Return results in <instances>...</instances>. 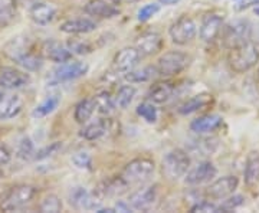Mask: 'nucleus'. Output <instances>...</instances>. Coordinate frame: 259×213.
I'll list each match as a JSON object with an SVG mask.
<instances>
[{"label":"nucleus","instance_id":"1","mask_svg":"<svg viewBox=\"0 0 259 213\" xmlns=\"http://www.w3.org/2000/svg\"><path fill=\"white\" fill-rule=\"evenodd\" d=\"M228 65L235 74H245L259 62V51L250 40L229 49Z\"/></svg>","mask_w":259,"mask_h":213},{"label":"nucleus","instance_id":"2","mask_svg":"<svg viewBox=\"0 0 259 213\" xmlns=\"http://www.w3.org/2000/svg\"><path fill=\"white\" fill-rule=\"evenodd\" d=\"M156 163L150 157H137L130 160L120 173L121 179L131 187L144 185L154 175Z\"/></svg>","mask_w":259,"mask_h":213},{"label":"nucleus","instance_id":"3","mask_svg":"<svg viewBox=\"0 0 259 213\" xmlns=\"http://www.w3.org/2000/svg\"><path fill=\"white\" fill-rule=\"evenodd\" d=\"M5 52L10 59H13L19 66H22L25 71L29 72H36L44 65V59L40 54L32 52L30 48L25 44V40L13 37V40H10L6 45Z\"/></svg>","mask_w":259,"mask_h":213},{"label":"nucleus","instance_id":"4","mask_svg":"<svg viewBox=\"0 0 259 213\" xmlns=\"http://www.w3.org/2000/svg\"><path fill=\"white\" fill-rule=\"evenodd\" d=\"M39 193L37 187L32 185H16L10 187L0 200V209L5 212H18L35 200Z\"/></svg>","mask_w":259,"mask_h":213},{"label":"nucleus","instance_id":"5","mask_svg":"<svg viewBox=\"0 0 259 213\" xmlns=\"http://www.w3.org/2000/svg\"><path fill=\"white\" fill-rule=\"evenodd\" d=\"M190 163L192 160L186 150L173 148L167 153L161 161V173L168 180L177 182L179 179L186 176V173L190 168Z\"/></svg>","mask_w":259,"mask_h":213},{"label":"nucleus","instance_id":"6","mask_svg":"<svg viewBox=\"0 0 259 213\" xmlns=\"http://www.w3.org/2000/svg\"><path fill=\"white\" fill-rule=\"evenodd\" d=\"M189 62H190V58L186 52L168 51L158 58L156 69H157L158 75H161L164 78H170V76L182 74L189 66Z\"/></svg>","mask_w":259,"mask_h":213},{"label":"nucleus","instance_id":"7","mask_svg":"<svg viewBox=\"0 0 259 213\" xmlns=\"http://www.w3.org/2000/svg\"><path fill=\"white\" fill-rule=\"evenodd\" d=\"M252 37V26L246 19H235L228 25H223L222 40L223 45L231 49L250 40Z\"/></svg>","mask_w":259,"mask_h":213},{"label":"nucleus","instance_id":"8","mask_svg":"<svg viewBox=\"0 0 259 213\" xmlns=\"http://www.w3.org/2000/svg\"><path fill=\"white\" fill-rule=\"evenodd\" d=\"M168 35H170V39L173 40V44H176L179 47H185L196 37L197 26L190 16L182 15L180 18H177L171 23V26L168 29Z\"/></svg>","mask_w":259,"mask_h":213},{"label":"nucleus","instance_id":"9","mask_svg":"<svg viewBox=\"0 0 259 213\" xmlns=\"http://www.w3.org/2000/svg\"><path fill=\"white\" fill-rule=\"evenodd\" d=\"M30 76L26 71H20L15 66H2L0 68V90L15 91L28 87Z\"/></svg>","mask_w":259,"mask_h":213},{"label":"nucleus","instance_id":"10","mask_svg":"<svg viewBox=\"0 0 259 213\" xmlns=\"http://www.w3.org/2000/svg\"><path fill=\"white\" fill-rule=\"evenodd\" d=\"M158 200V189L157 186H143L137 189L134 193L130 195L128 203L133 207V210H141L147 212L153 209V206L157 203Z\"/></svg>","mask_w":259,"mask_h":213},{"label":"nucleus","instance_id":"11","mask_svg":"<svg viewBox=\"0 0 259 213\" xmlns=\"http://www.w3.org/2000/svg\"><path fill=\"white\" fill-rule=\"evenodd\" d=\"M218 176V168L212 161L204 160L190 168L185 176V183L187 186H202L210 183Z\"/></svg>","mask_w":259,"mask_h":213},{"label":"nucleus","instance_id":"12","mask_svg":"<svg viewBox=\"0 0 259 213\" xmlns=\"http://www.w3.org/2000/svg\"><path fill=\"white\" fill-rule=\"evenodd\" d=\"M69 203L76 210H97L102 204V199L95 192H90L85 187H75L69 193Z\"/></svg>","mask_w":259,"mask_h":213},{"label":"nucleus","instance_id":"13","mask_svg":"<svg viewBox=\"0 0 259 213\" xmlns=\"http://www.w3.org/2000/svg\"><path fill=\"white\" fill-rule=\"evenodd\" d=\"M238 186H239V179L236 176L221 177L209 185L204 195L212 200H223L228 196L233 195L236 192Z\"/></svg>","mask_w":259,"mask_h":213},{"label":"nucleus","instance_id":"14","mask_svg":"<svg viewBox=\"0 0 259 213\" xmlns=\"http://www.w3.org/2000/svg\"><path fill=\"white\" fill-rule=\"evenodd\" d=\"M88 65L79 61H66L64 64H59L54 71V79L56 82H71L75 79H79L88 74Z\"/></svg>","mask_w":259,"mask_h":213},{"label":"nucleus","instance_id":"15","mask_svg":"<svg viewBox=\"0 0 259 213\" xmlns=\"http://www.w3.org/2000/svg\"><path fill=\"white\" fill-rule=\"evenodd\" d=\"M223 16L218 13H207L204 15L199 28V36L204 44H212L218 36L222 33L223 29Z\"/></svg>","mask_w":259,"mask_h":213},{"label":"nucleus","instance_id":"16","mask_svg":"<svg viewBox=\"0 0 259 213\" xmlns=\"http://www.w3.org/2000/svg\"><path fill=\"white\" fill-rule=\"evenodd\" d=\"M140 59H141V54L137 48L127 47L120 49L114 59H112V66L117 72H128L131 69H134L139 65Z\"/></svg>","mask_w":259,"mask_h":213},{"label":"nucleus","instance_id":"17","mask_svg":"<svg viewBox=\"0 0 259 213\" xmlns=\"http://www.w3.org/2000/svg\"><path fill=\"white\" fill-rule=\"evenodd\" d=\"M163 47H164V39L158 32L154 30L141 33L136 40V48L140 51L141 56L157 55Z\"/></svg>","mask_w":259,"mask_h":213},{"label":"nucleus","instance_id":"18","mask_svg":"<svg viewBox=\"0 0 259 213\" xmlns=\"http://www.w3.org/2000/svg\"><path fill=\"white\" fill-rule=\"evenodd\" d=\"M56 15H58V8L49 2L33 3L30 10H29L30 19L40 26H47L49 23H52L55 20Z\"/></svg>","mask_w":259,"mask_h":213},{"label":"nucleus","instance_id":"19","mask_svg":"<svg viewBox=\"0 0 259 213\" xmlns=\"http://www.w3.org/2000/svg\"><path fill=\"white\" fill-rule=\"evenodd\" d=\"M83 10L87 15L98 19H112L120 15L118 6L108 0H90Z\"/></svg>","mask_w":259,"mask_h":213},{"label":"nucleus","instance_id":"20","mask_svg":"<svg viewBox=\"0 0 259 213\" xmlns=\"http://www.w3.org/2000/svg\"><path fill=\"white\" fill-rule=\"evenodd\" d=\"M23 108V100L18 94L0 91V120H9L19 115Z\"/></svg>","mask_w":259,"mask_h":213},{"label":"nucleus","instance_id":"21","mask_svg":"<svg viewBox=\"0 0 259 213\" xmlns=\"http://www.w3.org/2000/svg\"><path fill=\"white\" fill-rule=\"evenodd\" d=\"M130 190V186L121 179V176L112 177V179H108V180H104L101 182L98 187L94 190L97 195L101 197L102 200L107 199V197H120L124 193H127Z\"/></svg>","mask_w":259,"mask_h":213},{"label":"nucleus","instance_id":"22","mask_svg":"<svg viewBox=\"0 0 259 213\" xmlns=\"http://www.w3.org/2000/svg\"><path fill=\"white\" fill-rule=\"evenodd\" d=\"M222 124L223 118L219 114H204V115H199L190 122V130L199 136H203L221 129Z\"/></svg>","mask_w":259,"mask_h":213},{"label":"nucleus","instance_id":"23","mask_svg":"<svg viewBox=\"0 0 259 213\" xmlns=\"http://www.w3.org/2000/svg\"><path fill=\"white\" fill-rule=\"evenodd\" d=\"M97 29V22L91 18H75L61 23L59 30L66 35H87Z\"/></svg>","mask_w":259,"mask_h":213},{"label":"nucleus","instance_id":"24","mask_svg":"<svg viewBox=\"0 0 259 213\" xmlns=\"http://www.w3.org/2000/svg\"><path fill=\"white\" fill-rule=\"evenodd\" d=\"M42 51H44V55L47 56L49 61L56 62V64H64L66 61H71L72 55H74L71 52V49L68 48V45H64V44L54 40V39L47 40L44 44Z\"/></svg>","mask_w":259,"mask_h":213},{"label":"nucleus","instance_id":"25","mask_svg":"<svg viewBox=\"0 0 259 213\" xmlns=\"http://www.w3.org/2000/svg\"><path fill=\"white\" fill-rule=\"evenodd\" d=\"M175 91H176V88L171 82H168V81L157 82L150 87L147 93V100L153 104L161 105V104H166L173 98Z\"/></svg>","mask_w":259,"mask_h":213},{"label":"nucleus","instance_id":"26","mask_svg":"<svg viewBox=\"0 0 259 213\" xmlns=\"http://www.w3.org/2000/svg\"><path fill=\"white\" fill-rule=\"evenodd\" d=\"M243 180L248 187H255L259 183V153L255 150L246 156L245 168H243Z\"/></svg>","mask_w":259,"mask_h":213},{"label":"nucleus","instance_id":"27","mask_svg":"<svg viewBox=\"0 0 259 213\" xmlns=\"http://www.w3.org/2000/svg\"><path fill=\"white\" fill-rule=\"evenodd\" d=\"M213 101V97L210 94H197L192 98L186 100L180 107H179V114L182 115H190L193 112L200 111L206 108L207 105H210Z\"/></svg>","mask_w":259,"mask_h":213},{"label":"nucleus","instance_id":"28","mask_svg":"<svg viewBox=\"0 0 259 213\" xmlns=\"http://www.w3.org/2000/svg\"><path fill=\"white\" fill-rule=\"evenodd\" d=\"M108 131V121L97 118L93 122H85L82 130L79 131V136L87 141H95L104 137Z\"/></svg>","mask_w":259,"mask_h":213},{"label":"nucleus","instance_id":"29","mask_svg":"<svg viewBox=\"0 0 259 213\" xmlns=\"http://www.w3.org/2000/svg\"><path fill=\"white\" fill-rule=\"evenodd\" d=\"M97 110L95 100L94 98H83L75 105L74 108V120L78 124H85L91 120L93 114Z\"/></svg>","mask_w":259,"mask_h":213},{"label":"nucleus","instance_id":"30","mask_svg":"<svg viewBox=\"0 0 259 213\" xmlns=\"http://www.w3.org/2000/svg\"><path fill=\"white\" fill-rule=\"evenodd\" d=\"M59 104H61V95H59V94L48 95L47 98L33 110L32 115H33L35 118H44V117H48L49 114H52V112L55 111L56 108L59 107Z\"/></svg>","mask_w":259,"mask_h":213},{"label":"nucleus","instance_id":"31","mask_svg":"<svg viewBox=\"0 0 259 213\" xmlns=\"http://www.w3.org/2000/svg\"><path fill=\"white\" fill-rule=\"evenodd\" d=\"M157 74L156 66H144L140 69H131L128 72H125L124 78L128 81L130 83H143L148 82L154 78V75Z\"/></svg>","mask_w":259,"mask_h":213},{"label":"nucleus","instance_id":"32","mask_svg":"<svg viewBox=\"0 0 259 213\" xmlns=\"http://www.w3.org/2000/svg\"><path fill=\"white\" fill-rule=\"evenodd\" d=\"M94 100H95L97 110L102 115H110L117 108L115 97H112V94L110 91H101V93H98L94 97Z\"/></svg>","mask_w":259,"mask_h":213},{"label":"nucleus","instance_id":"33","mask_svg":"<svg viewBox=\"0 0 259 213\" xmlns=\"http://www.w3.org/2000/svg\"><path fill=\"white\" fill-rule=\"evenodd\" d=\"M18 15L16 0H0V28H6Z\"/></svg>","mask_w":259,"mask_h":213},{"label":"nucleus","instance_id":"34","mask_svg":"<svg viewBox=\"0 0 259 213\" xmlns=\"http://www.w3.org/2000/svg\"><path fill=\"white\" fill-rule=\"evenodd\" d=\"M136 94H137V90L133 85H122V87H120L118 93L115 95V104H117V107L121 108V110H127L130 105H131V102L134 101Z\"/></svg>","mask_w":259,"mask_h":213},{"label":"nucleus","instance_id":"35","mask_svg":"<svg viewBox=\"0 0 259 213\" xmlns=\"http://www.w3.org/2000/svg\"><path fill=\"white\" fill-rule=\"evenodd\" d=\"M37 207H39V212L42 213H58L62 212L64 203H62L59 196L49 193V195H47L40 200V203H39Z\"/></svg>","mask_w":259,"mask_h":213},{"label":"nucleus","instance_id":"36","mask_svg":"<svg viewBox=\"0 0 259 213\" xmlns=\"http://www.w3.org/2000/svg\"><path fill=\"white\" fill-rule=\"evenodd\" d=\"M136 111H137V114H139L140 117L146 121V122H148V124H154L158 118V112L157 108H156V104H153V102L150 101L139 104Z\"/></svg>","mask_w":259,"mask_h":213},{"label":"nucleus","instance_id":"37","mask_svg":"<svg viewBox=\"0 0 259 213\" xmlns=\"http://www.w3.org/2000/svg\"><path fill=\"white\" fill-rule=\"evenodd\" d=\"M16 156L20 160H30L35 158V146L33 141L29 137H22V140L19 141L18 148H16Z\"/></svg>","mask_w":259,"mask_h":213},{"label":"nucleus","instance_id":"38","mask_svg":"<svg viewBox=\"0 0 259 213\" xmlns=\"http://www.w3.org/2000/svg\"><path fill=\"white\" fill-rule=\"evenodd\" d=\"M72 163H74L78 168H81V170H88V172H91L94 168L91 154H90L88 151H83V150L75 153L74 156H72Z\"/></svg>","mask_w":259,"mask_h":213},{"label":"nucleus","instance_id":"39","mask_svg":"<svg viewBox=\"0 0 259 213\" xmlns=\"http://www.w3.org/2000/svg\"><path fill=\"white\" fill-rule=\"evenodd\" d=\"M243 196L241 195H231L228 196L226 199H223V202L219 204V212L223 213H228V212H233L235 209H238V207H241L242 204H243Z\"/></svg>","mask_w":259,"mask_h":213},{"label":"nucleus","instance_id":"40","mask_svg":"<svg viewBox=\"0 0 259 213\" xmlns=\"http://www.w3.org/2000/svg\"><path fill=\"white\" fill-rule=\"evenodd\" d=\"M158 12H160V3H148L137 12V19L139 22H147L153 16H156Z\"/></svg>","mask_w":259,"mask_h":213},{"label":"nucleus","instance_id":"41","mask_svg":"<svg viewBox=\"0 0 259 213\" xmlns=\"http://www.w3.org/2000/svg\"><path fill=\"white\" fill-rule=\"evenodd\" d=\"M190 212L193 213H218L219 212V204L213 203L210 200H200L197 203H194L190 207Z\"/></svg>","mask_w":259,"mask_h":213},{"label":"nucleus","instance_id":"42","mask_svg":"<svg viewBox=\"0 0 259 213\" xmlns=\"http://www.w3.org/2000/svg\"><path fill=\"white\" fill-rule=\"evenodd\" d=\"M68 48L71 49L72 54H78V55H83V54H90L93 52V47L88 42H83L79 39H74L68 44Z\"/></svg>","mask_w":259,"mask_h":213},{"label":"nucleus","instance_id":"43","mask_svg":"<svg viewBox=\"0 0 259 213\" xmlns=\"http://www.w3.org/2000/svg\"><path fill=\"white\" fill-rule=\"evenodd\" d=\"M62 147V144L61 143H52L51 146H47V147H44L42 150H39L37 153H35V158L36 160H44V158L51 157V156H54L58 150H61Z\"/></svg>","mask_w":259,"mask_h":213},{"label":"nucleus","instance_id":"44","mask_svg":"<svg viewBox=\"0 0 259 213\" xmlns=\"http://www.w3.org/2000/svg\"><path fill=\"white\" fill-rule=\"evenodd\" d=\"M10 158H12V153H10L9 147L5 146V144H0V166L8 164Z\"/></svg>","mask_w":259,"mask_h":213},{"label":"nucleus","instance_id":"45","mask_svg":"<svg viewBox=\"0 0 259 213\" xmlns=\"http://www.w3.org/2000/svg\"><path fill=\"white\" fill-rule=\"evenodd\" d=\"M114 210L115 212H131L133 210V207L130 206V203H125V202H122V200H118L115 206H114Z\"/></svg>","mask_w":259,"mask_h":213},{"label":"nucleus","instance_id":"46","mask_svg":"<svg viewBox=\"0 0 259 213\" xmlns=\"http://www.w3.org/2000/svg\"><path fill=\"white\" fill-rule=\"evenodd\" d=\"M252 5H259V0H242L241 3H239V6H238V9L243 10L252 6Z\"/></svg>","mask_w":259,"mask_h":213},{"label":"nucleus","instance_id":"47","mask_svg":"<svg viewBox=\"0 0 259 213\" xmlns=\"http://www.w3.org/2000/svg\"><path fill=\"white\" fill-rule=\"evenodd\" d=\"M182 0H158L160 5H164V6H176L179 5Z\"/></svg>","mask_w":259,"mask_h":213},{"label":"nucleus","instance_id":"48","mask_svg":"<svg viewBox=\"0 0 259 213\" xmlns=\"http://www.w3.org/2000/svg\"><path fill=\"white\" fill-rule=\"evenodd\" d=\"M253 13H255L256 16H259V5H258V6H255V9H253Z\"/></svg>","mask_w":259,"mask_h":213},{"label":"nucleus","instance_id":"49","mask_svg":"<svg viewBox=\"0 0 259 213\" xmlns=\"http://www.w3.org/2000/svg\"><path fill=\"white\" fill-rule=\"evenodd\" d=\"M108 2H112V3H115V5H120L122 0H108Z\"/></svg>","mask_w":259,"mask_h":213},{"label":"nucleus","instance_id":"50","mask_svg":"<svg viewBox=\"0 0 259 213\" xmlns=\"http://www.w3.org/2000/svg\"><path fill=\"white\" fill-rule=\"evenodd\" d=\"M256 75H258V81H259V66H258V72H256Z\"/></svg>","mask_w":259,"mask_h":213},{"label":"nucleus","instance_id":"51","mask_svg":"<svg viewBox=\"0 0 259 213\" xmlns=\"http://www.w3.org/2000/svg\"><path fill=\"white\" fill-rule=\"evenodd\" d=\"M2 176H3V173H2V172H0V179H2Z\"/></svg>","mask_w":259,"mask_h":213}]
</instances>
